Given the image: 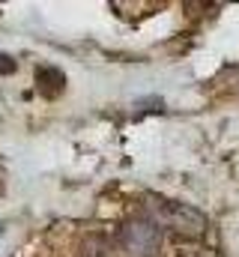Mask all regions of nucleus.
Here are the masks:
<instances>
[{
    "label": "nucleus",
    "mask_w": 239,
    "mask_h": 257,
    "mask_svg": "<svg viewBox=\"0 0 239 257\" xmlns=\"http://www.w3.org/2000/svg\"><path fill=\"white\" fill-rule=\"evenodd\" d=\"M144 212L147 218L162 230H174L185 239H200L206 236V212H200L197 206L185 203V200H174V197H165V194L156 192H144Z\"/></svg>",
    "instance_id": "obj_1"
},
{
    "label": "nucleus",
    "mask_w": 239,
    "mask_h": 257,
    "mask_svg": "<svg viewBox=\"0 0 239 257\" xmlns=\"http://www.w3.org/2000/svg\"><path fill=\"white\" fill-rule=\"evenodd\" d=\"M120 248L126 257H156L162 251V230L147 215H135L120 227Z\"/></svg>",
    "instance_id": "obj_2"
},
{
    "label": "nucleus",
    "mask_w": 239,
    "mask_h": 257,
    "mask_svg": "<svg viewBox=\"0 0 239 257\" xmlns=\"http://www.w3.org/2000/svg\"><path fill=\"white\" fill-rule=\"evenodd\" d=\"M36 84H39V93L42 96L54 99L57 93H63V87H66V75L60 69H54V66H39L36 69Z\"/></svg>",
    "instance_id": "obj_3"
},
{
    "label": "nucleus",
    "mask_w": 239,
    "mask_h": 257,
    "mask_svg": "<svg viewBox=\"0 0 239 257\" xmlns=\"http://www.w3.org/2000/svg\"><path fill=\"white\" fill-rule=\"evenodd\" d=\"M81 257H105V239H102V236H90V239L84 242Z\"/></svg>",
    "instance_id": "obj_4"
},
{
    "label": "nucleus",
    "mask_w": 239,
    "mask_h": 257,
    "mask_svg": "<svg viewBox=\"0 0 239 257\" xmlns=\"http://www.w3.org/2000/svg\"><path fill=\"white\" fill-rule=\"evenodd\" d=\"M15 69H18V63H15L9 54H0V75H12Z\"/></svg>",
    "instance_id": "obj_5"
}]
</instances>
